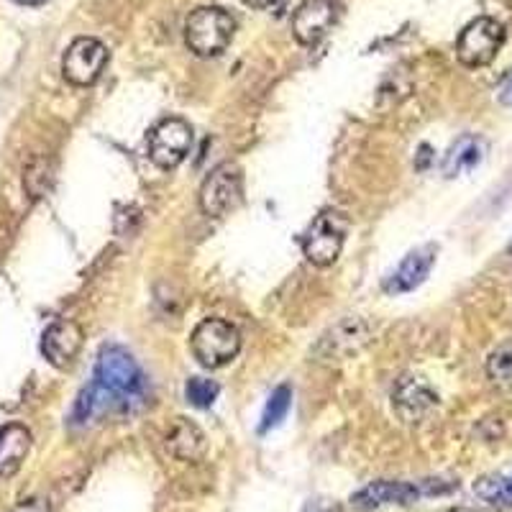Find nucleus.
I'll use <instances>...</instances> for the list:
<instances>
[{
	"label": "nucleus",
	"mask_w": 512,
	"mask_h": 512,
	"mask_svg": "<svg viewBox=\"0 0 512 512\" xmlns=\"http://www.w3.org/2000/svg\"><path fill=\"white\" fill-rule=\"evenodd\" d=\"M441 512H477V510H472V507H446V510Z\"/></svg>",
	"instance_id": "obj_26"
},
{
	"label": "nucleus",
	"mask_w": 512,
	"mask_h": 512,
	"mask_svg": "<svg viewBox=\"0 0 512 512\" xmlns=\"http://www.w3.org/2000/svg\"><path fill=\"white\" fill-rule=\"evenodd\" d=\"M85 333L75 320H54L41 336V354L57 369H67L80 356Z\"/></svg>",
	"instance_id": "obj_11"
},
{
	"label": "nucleus",
	"mask_w": 512,
	"mask_h": 512,
	"mask_svg": "<svg viewBox=\"0 0 512 512\" xmlns=\"http://www.w3.org/2000/svg\"><path fill=\"white\" fill-rule=\"evenodd\" d=\"M369 341V328L364 320L346 318L341 320L333 331L320 338V344L315 346V356L323 361H344L346 356L356 354L361 346Z\"/></svg>",
	"instance_id": "obj_13"
},
{
	"label": "nucleus",
	"mask_w": 512,
	"mask_h": 512,
	"mask_svg": "<svg viewBox=\"0 0 512 512\" xmlns=\"http://www.w3.org/2000/svg\"><path fill=\"white\" fill-rule=\"evenodd\" d=\"M244 198V175L236 164L226 162L205 177L200 187V210L208 218H223L239 208Z\"/></svg>",
	"instance_id": "obj_8"
},
{
	"label": "nucleus",
	"mask_w": 512,
	"mask_h": 512,
	"mask_svg": "<svg viewBox=\"0 0 512 512\" xmlns=\"http://www.w3.org/2000/svg\"><path fill=\"white\" fill-rule=\"evenodd\" d=\"M349 221L338 210H320L303 236V254L315 267H331L344 249Z\"/></svg>",
	"instance_id": "obj_4"
},
{
	"label": "nucleus",
	"mask_w": 512,
	"mask_h": 512,
	"mask_svg": "<svg viewBox=\"0 0 512 512\" xmlns=\"http://www.w3.org/2000/svg\"><path fill=\"white\" fill-rule=\"evenodd\" d=\"M436 254L438 249L433 244H425L420 249L410 251L405 259L400 262V267L384 280V292H390V295H405V292H413L415 287L423 285L428 280V274H431L433 264H436Z\"/></svg>",
	"instance_id": "obj_12"
},
{
	"label": "nucleus",
	"mask_w": 512,
	"mask_h": 512,
	"mask_svg": "<svg viewBox=\"0 0 512 512\" xmlns=\"http://www.w3.org/2000/svg\"><path fill=\"white\" fill-rule=\"evenodd\" d=\"M167 448L177 459L182 461H198L205 456V436L198 425L190 423V420L180 418L177 425L169 431L167 436Z\"/></svg>",
	"instance_id": "obj_17"
},
{
	"label": "nucleus",
	"mask_w": 512,
	"mask_h": 512,
	"mask_svg": "<svg viewBox=\"0 0 512 512\" xmlns=\"http://www.w3.org/2000/svg\"><path fill=\"white\" fill-rule=\"evenodd\" d=\"M11 512H52V510H49V505L44 500H24V502H18Z\"/></svg>",
	"instance_id": "obj_22"
},
{
	"label": "nucleus",
	"mask_w": 512,
	"mask_h": 512,
	"mask_svg": "<svg viewBox=\"0 0 512 512\" xmlns=\"http://www.w3.org/2000/svg\"><path fill=\"white\" fill-rule=\"evenodd\" d=\"M484 154H487V141L477 134H464L451 144V149L443 157V177L454 180V177L469 175L472 169H477L484 162Z\"/></svg>",
	"instance_id": "obj_15"
},
{
	"label": "nucleus",
	"mask_w": 512,
	"mask_h": 512,
	"mask_svg": "<svg viewBox=\"0 0 512 512\" xmlns=\"http://www.w3.org/2000/svg\"><path fill=\"white\" fill-rule=\"evenodd\" d=\"M392 405L405 423H418L420 418H425L436 408L438 397L423 379L402 377L395 387V395H392Z\"/></svg>",
	"instance_id": "obj_14"
},
{
	"label": "nucleus",
	"mask_w": 512,
	"mask_h": 512,
	"mask_svg": "<svg viewBox=\"0 0 512 512\" xmlns=\"http://www.w3.org/2000/svg\"><path fill=\"white\" fill-rule=\"evenodd\" d=\"M244 3L251 8H272V6H277L280 0H244Z\"/></svg>",
	"instance_id": "obj_23"
},
{
	"label": "nucleus",
	"mask_w": 512,
	"mask_h": 512,
	"mask_svg": "<svg viewBox=\"0 0 512 512\" xmlns=\"http://www.w3.org/2000/svg\"><path fill=\"white\" fill-rule=\"evenodd\" d=\"M474 495L479 500L495 507L512 510V472L510 474H487L474 484Z\"/></svg>",
	"instance_id": "obj_18"
},
{
	"label": "nucleus",
	"mask_w": 512,
	"mask_h": 512,
	"mask_svg": "<svg viewBox=\"0 0 512 512\" xmlns=\"http://www.w3.org/2000/svg\"><path fill=\"white\" fill-rule=\"evenodd\" d=\"M510 254H512V244H510Z\"/></svg>",
	"instance_id": "obj_27"
},
{
	"label": "nucleus",
	"mask_w": 512,
	"mask_h": 512,
	"mask_svg": "<svg viewBox=\"0 0 512 512\" xmlns=\"http://www.w3.org/2000/svg\"><path fill=\"white\" fill-rule=\"evenodd\" d=\"M487 374L495 387L512 390V341H505V344L492 351L487 361Z\"/></svg>",
	"instance_id": "obj_20"
},
{
	"label": "nucleus",
	"mask_w": 512,
	"mask_h": 512,
	"mask_svg": "<svg viewBox=\"0 0 512 512\" xmlns=\"http://www.w3.org/2000/svg\"><path fill=\"white\" fill-rule=\"evenodd\" d=\"M218 395H221V387H218L213 379L192 377L190 382H187V387H185L187 402H190V405H195V408H200V410L210 408V405L218 400Z\"/></svg>",
	"instance_id": "obj_21"
},
{
	"label": "nucleus",
	"mask_w": 512,
	"mask_h": 512,
	"mask_svg": "<svg viewBox=\"0 0 512 512\" xmlns=\"http://www.w3.org/2000/svg\"><path fill=\"white\" fill-rule=\"evenodd\" d=\"M31 451V433L26 425L8 423L0 428V479L18 474Z\"/></svg>",
	"instance_id": "obj_16"
},
{
	"label": "nucleus",
	"mask_w": 512,
	"mask_h": 512,
	"mask_svg": "<svg viewBox=\"0 0 512 512\" xmlns=\"http://www.w3.org/2000/svg\"><path fill=\"white\" fill-rule=\"evenodd\" d=\"M149 387L139 361L123 346H103L95 361L93 382L80 392L72 408V425L105 418H126L146 405Z\"/></svg>",
	"instance_id": "obj_1"
},
{
	"label": "nucleus",
	"mask_w": 512,
	"mask_h": 512,
	"mask_svg": "<svg viewBox=\"0 0 512 512\" xmlns=\"http://www.w3.org/2000/svg\"><path fill=\"white\" fill-rule=\"evenodd\" d=\"M18 6H41V3H47V0H13Z\"/></svg>",
	"instance_id": "obj_25"
},
{
	"label": "nucleus",
	"mask_w": 512,
	"mask_h": 512,
	"mask_svg": "<svg viewBox=\"0 0 512 512\" xmlns=\"http://www.w3.org/2000/svg\"><path fill=\"white\" fill-rule=\"evenodd\" d=\"M344 6L338 0H305L292 16V36L303 47H315L341 21Z\"/></svg>",
	"instance_id": "obj_10"
},
{
	"label": "nucleus",
	"mask_w": 512,
	"mask_h": 512,
	"mask_svg": "<svg viewBox=\"0 0 512 512\" xmlns=\"http://www.w3.org/2000/svg\"><path fill=\"white\" fill-rule=\"evenodd\" d=\"M290 405H292L290 384H280V387L269 395L267 408H264V415H262V423H259V433H267L272 431V428H277V425L287 418V413H290Z\"/></svg>",
	"instance_id": "obj_19"
},
{
	"label": "nucleus",
	"mask_w": 512,
	"mask_h": 512,
	"mask_svg": "<svg viewBox=\"0 0 512 512\" xmlns=\"http://www.w3.org/2000/svg\"><path fill=\"white\" fill-rule=\"evenodd\" d=\"M456 484H441V482H374L369 487L359 489L351 497V505L359 510H377L384 505H413L425 495H443L448 489H454Z\"/></svg>",
	"instance_id": "obj_7"
},
{
	"label": "nucleus",
	"mask_w": 512,
	"mask_h": 512,
	"mask_svg": "<svg viewBox=\"0 0 512 512\" xmlns=\"http://www.w3.org/2000/svg\"><path fill=\"white\" fill-rule=\"evenodd\" d=\"M233 34H236V21L231 13L218 6H203L192 11L185 24L187 49L203 59L226 52Z\"/></svg>",
	"instance_id": "obj_2"
},
{
	"label": "nucleus",
	"mask_w": 512,
	"mask_h": 512,
	"mask_svg": "<svg viewBox=\"0 0 512 512\" xmlns=\"http://www.w3.org/2000/svg\"><path fill=\"white\" fill-rule=\"evenodd\" d=\"M500 100H502V103H505V105H512V80L505 85V90H502Z\"/></svg>",
	"instance_id": "obj_24"
},
{
	"label": "nucleus",
	"mask_w": 512,
	"mask_h": 512,
	"mask_svg": "<svg viewBox=\"0 0 512 512\" xmlns=\"http://www.w3.org/2000/svg\"><path fill=\"white\" fill-rule=\"evenodd\" d=\"M105 64H108V49L103 41L93 36H80L64 52L62 75L75 88H90L103 75Z\"/></svg>",
	"instance_id": "obj_9"
},
{
	"label": "nucleus",
	"mask_w": 512,
	"mask_h": 512,
	"mask_svg": "<svg viewBox=\"0 0 512 512\" xmlns=\"http://www.w3.org/2000/svg\"><path fill=\"white\" fill-rule=\"evenodd\" d=\"M192 149V128L185 118H162L146 136V152L159 169H175Z\"/></svg>",
	"instance_id": "obj_6"
},
{
	"label": "nucleus",
	"mask_w": 512,
	"mask_h": 512,
	"mask_svg": "<svg viewBox=\"0 0 512 512\" xmlns=\"http://www.w3.org/2000/svg\"><path fill=\"white\" fill-rule=\"evenodd\" d=\"M505 44V26L489 16L474 18L456 41V57L464 67H487Z\"/></svg>",
	"instance_id": "obj_5"
},
{
	"label": "nucleus",
	"mask_w": 512,
	"mask_h": 512,
	"mask_svg": "<svg viewBox=\"0 0 512 512\" xmlns=\"http://www.w3.org/2000/svg\"><path fill=\"white\" fill-rule=\"evenodd\" d=\"M190 351L205 369L226 367L241 351L239 328L223 318L200 320L190 336Z\"/></svg>",
	"instance_id": "obj_3"
}]
</instances>
